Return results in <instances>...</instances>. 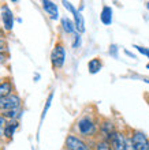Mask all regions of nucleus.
Returning <instances> with one entry per match:
<instances>
[{
	"mask_svg": "<svg viewBox=\"0 0 149 150\" xmlns=\"http://www.w3.org/2000/svg\"><path fill=\"white\" fill-rule=\"evenodd\" d=\"M52 97H53V94H49V97H48V100H47V105H45V108H44V111H43V117L41 119H44L45 117V115H47V111H48V108L51 107V101H52Z\"/></svg>",
	"mask_w": 149,
	"mask_h": 150,
	"instance_id": "18",
	"label": "nucleus"
},
{
	"mask_svg": "<svg viewBox=\"0 0 149 150\" xmlns=\"http://www.w3.org/2000/svg\"><path fill=\"white\" fill-rule=\"evenodd\" d=\"M0 37H3V34H1V32H0Z\"/></svg>",
	"mask_w": 149,
	"mask_h": 150,
	"instance_id": "29",
	"label": "nucleus"
},
{
	"mask_svg": "<svg viewBox=\"0 0 149 150\" xmlns=\"http://www.w3.org/2000/svg\"><path fill=\"white\" fill-rule=\"evenodd\" d=\"M43 7H44V10L47 11V14L51 16L52 19H58V18H59L58 6H56L53 1H49V0H44V1H43Z\"/></svg>",
	"mask_w": 149,
	"mask_h": 150,
	"instance_id": "7",
	"label": "nucleus"
},
{
	"mask_svg": "<svg viewBox=\"0 0 149 150\" xmlns=\"http://www.w3.org/2000/svg\"><path fill=\"white\" fill-rule=\"evenodd\" d=\"M96 150H112V147L110 146V143L103 141V142H98L97 146H96Z\"/></svg>",
	"mask_w": 149,
	"mask_h": 150,
	"instance_id": "16",
	"label": "nucleus"
},
{
	"mask_svg": "<svg viewBox=\"0 0 149 150\" xmlns=\"http://www.w3.org/2000/svg\"><path fill=\"white\" fill-rule=\"evenodd\" d=\"M116 51H118V49H116V45H111L110 53H111V55H114L115 57H116Z\"/></svg>",
	"mask_w": 149,
	"mask_h": 150,
	"instance_id": "22",
	"label": "nucleus"
},
{
	"mask_svg": "<svg viewBox=\"0 0 149 150\" xmlns=\"http://www.w3.org/2000/svg\"><path fill=\"white\" fill-rule=\"evenodd\" d=\"M1 19H3L4 28L7 30H11L12 26H14V16H12V12L10 11V8L4 7L3 12H1Z\"/></svg>",
	"mask_w": 149,
	"mask_h": 150,
	"instance_id": "8",
	"label": "nucleus"
},
{
	"mask_svg": "<svg viewBox=\"0 0 149 150\" xmlns=\"http://www.w3.org/2000/svg\"><path fill=\"white\" fill-rule=\"evenodd\" d=\"M21 100L16 96L10 94L8 97L0 98V109H6V111H15L19 107Z\"/></svg>",
	"mask_w": 149,
	"mask_h": 150,
	"instance_id": "3",
	"label": "nucleus"
},
{
	"mask_svg": "<svg viewBox=\"0 0 149 150\" xmlns=\"http://www.w3.org/2000/svg\"><path fill=\"white\" fill-rule=\"evenodd\" d=\"M63 6H64V7H66L70 12H73V14H75V12H77V10H75V8L73 7V4L68 3V1H63Z\"/></svg>",
	"mask_w": 149,
	"mask_h": 150,
	"instance_id": "20",
	"label": "nucleus"
},
{
	"mask_svg": "<svg viewBox=\"0 0 149 150\" xmlns=\"http://www.w3.org/2000/svg\"><path fill=\"white\" fill-rule=\"evenodd\" d=\"M16 130V123H8L7 126H6V130H4V135L8 137V138H11L14 132Z\"/></svg>",
	"mask_w": 149,
	"mask_h": 150,
	"instance_id": "15",
	"label": "nucleus"
},
{
	"mask_svg": "<svg viewBox=\"0 0 149 150\" xmlns=\"http://www.w3.org/2000/svg\"><path fill=\"white\" fill-rule=\"evenodd\" d=\"M74 19H75V29L78 30L79 33L85 32V21H83V16L79 11H77L74 14Z\"/></svg>",
	"mask_w": 149,
	"mask_h": 150,
	"instance_id": "10",
	"label": "nucleus"
},
{
	"mask_svg": "<svg viewBox=\"0 0 149 150\" xmlns=\"http://www.w3.org/2000/svg\"><path fill=\"white\" fill-rule=\"evenodd\" d=\"M127 150H135V147L131 143V139H127Z\"/></svg>",
	"mask_w": 149,
	"mask_h": 150,
	"instance_id": "23",
	"label": "nucleus"
},
{
	"mask_svg": "<svg viewBox=\"0 0 149 150\" xmlns=\"http://www.w3.org/2000/svg\"><path fill=\"white\" fill-rule=\"evenodd\" d=\"M11 90H12L11 83H8V82L0 83V98L8 97V96L11 94Z\"/></svg>",
	"mask_w": 149,
	"mask_h": 150,
	"instance_id": "11",
	"label": "nucleus"
},
{
	"mask_svg": "<svg viewBox=\"0 0 149 150\" xmlns=\"http://www.w3.org/2000/svg\"><path fill=\"white\" fill-rule=\"evenodd\" d=\"M4 116H6V117H15L16 112L15 111H7L6 113H4Z\"/></svg>",
	"mask_w": 149,
	"mask_h": 150,
	"instance_id": "21",
	"label": "nucleus"
},
{
	"mask_svg": "<svg viewBox=\"0 0 149 150\" xmlns=\"http://www.w3.org/2000/svg\"><path fill=\"white\" fill-rule=\"evenodd\" d=\"M79 38H81L79 36H75V42H74V45H73L74 48H77V47L79 45Z\"/></svg>",
	"mask_w": 149,
	"mask_h": 150,
	"instance_id": "24",
	"label": "nucleus"
},
{
	"mask_svg": "<svg viewBox=\"0 0 149 150\" xmlns=\"http://www.w3.org/2000/svg\"><path fill=\"white\" fill-rule=\"evenodd\" d=\"M100 19L107 26L112 23V8L108 7V6H104L101 11V15H100Z\"/></svg>",
	"mask_w": 149,
	"mask_h": 150,
	"instance_id": "9",
	"label": "nucleus"
},
{
	"mask_svg": "<svg viewBox=\"0 0 149 150\" xmlns=\"http://www.w3.org/2000/svg\"><path fill=\"white\" fill-rule=\"evenodd\" d=\"M3 62H4V56L0 55V63H3Z\"/></svg>",
	"mask_w": 149,
	"mask_h": 150,
	"instance_id": "26",
	"label": "nucleus"
},
{
	"mask_svg": "<svg viewBox=\"0 0 149 150\" xmlns=\"http://www.w3.org/2000/svg\"><path fill=\"white\" fill-rule=\"evenodd\" d=\"M88 68H89V72L90 74H96L101 70V62L98 59H92L88 64Z\"/></svg>",
	"mask_w": 149,
	"mask_h": 150,
	"instance_id": "12",
	"label": "nucleus"
},
{
	"mask_svg": "<svg viewBox=\"0 0 149 150\" xmlns=\"http://www.w3.org/2000/svg\"><path fill=\"white\" fill-rule=\"evenodd\" d=\"M134 48H135L140 53H142V55L146 56V57L149 59V49H146V48H144V47H140V45H134Z\"/></svg>",
	"mask_w": 149,
	"mask_h": 150,
	"instance_id": "17",
	"label": "nucleus"
},
{
	"mask_svg": "<svg viewBox=\"0 0 149 150\" xmlns=\"http://www.w3.org/2000/svg\"><path fill=\"white\" fill-rule=\"evenodd\" d=\"M66 147L67 150H89L86 146V143L81 141L79 138L74 137V135H68L66 139Z\"/></svg>",
	"mask_w": 149,
	"mask_h": 150,
	"instance_id": "5",
	"label": "nucleus"
},
{
	"mask_svg": "<svg viewBox=\"0 0 149 150\" xmlns=\"http://www.w3.org/2000/svg\"><path fill=\"white\" fill-rule=\"evenodd\" d=\"M103 132H104V135H106L107 138H112L115 134V128H114V124L112 123H108L106 122L104 124H103Z\"/></svg>",
	"mask_w": 149,
	"mask_h": 150,
	"instance_id": "13",
	"label": "nucleus"
},
{
	"mask_svg": "<svg viewBox=\"0 0 149 150\" xmlns=\"http://www.w3.org/2000/svg\"><path fill=\"white\" fill-rule=\"evenodd\" d=\"M146 68H149V64H148V66H146Z\"/></svg>",
	"mask_w": 149,
	"mask_h": 150,
	"instance_id": "30",
	"label": "nucleus"
},
{
	"mask_svg": "<svg viewBox=\"0 0 149 150\" xmlns=\"http://www.w3.org/2000/svg\"><path fill=\"white\" fill-rule=\"evenodd\" d=\"M4 47H6L4 41H3V40H0V51H1V49H4Z\"/></svg>",
	"mask_w": 149,
	"mask_h": 150,
	"instance_id": "25",
	"label": "nucleus"
},
{
	"mask_svg": "<svg viewBox=\"0 0 149 150\" xmlns=\"http://www.w3.org/2000/svg\"><path fill=\"white\" fill-rule=\"evenodd\" d=\"M131 143L135 150H149V141L146 135L141 131H135L131 137Z\"/></svg>",
	"mask_w": 149,
	"mask_h": 150,
	"instance_id": "1",
	"label": "nucleus"
},
{
	"mask_svg": "<svg viewBox=\"0 0 149 150\" xmlns=\"http://www.w3.org/2000/svg\"><path fill=\"white\" fill-rule=\"evenodd\" d=\"M111 145L114 150H127V139L120 132H115L114 137L111 138Z\"/></svg>",
	"mask_w": 149,
	"mask_h": 150,
	"instance_id": "6",
	"label": "nucleus"
},
{
	"mask_svg": "<svg viewBox=\"0 0 149 150\" xmlns=\"http://www.w3.org/2000/svg\"><path fill=\"white\" fill-rule=\"evenodd\" d=\"M6 126H7V124H6V120H4V117H1V116H0V137H1V135H4Z\"/></svg>",
	"mask_w": 149,
	"mask_h": 150,
	"instance_id": "19",
	"label": "nucleus"
},
{
	"mask_svg": "<svg viewBox=\"0 0 149 150\" xmlns=\"http://www.w3.org/2000/svg\"><path fill=\"white\" fill-rule=\"evenodd\" d=\"M62 26H63V29H64V32H67V33H73L75 29V23H73L67 16H64L62 19Z\"/></svg>",
	"mask_w": 149,
	"mask_h": 150,
	"instance_id": "14",
	"label": "nucleus"
},
{
	"mask_svg": "<svg viewBox=\"0 0 149 150\" xmlns=\"http://www.w3.org/2000/svg\"><path fill=\"white\" fill-rule=\"evenodd\" d=\"M64 59H66V52H64V48L62 45H56L52 51L51 55V60L52 64L55 68H60L64 64Z\"/></svg>",
	"mask_w": 149,
	"mask_h": 150,
	"instance_id": "2",
	"label": "nucleus"
},
{
	"mask_svg": "<svg viewBox=\"0 0 149 150\" xmlns=\"http://www.w3.org/2000/svg\"><path fill=\"white\" fill-rule=\"evenodd\" d=\"M146 7H148V8H149V1H148V3H146Z\"/></svg>",
	"mask_w": 149,
	"mask_h": 150,
	"instance_id": "28",
	"label": "nucleus"
},
{
	"mask_svg": "<svg viewBox=\"0 0 149 150\" xmlns=\"http://www.w3.org/2000/svg\"><path fill=\"white\" fill-rule=\"evenodd\" d=\"M144 82H146V83H149V79H145V81H144Z\"/></svg>",
	"mask_w": 149,
	"mask_h": 150,
	"instance_id": "27",
	"label": "nucleus"
},
{
	"mask_svg": "<svg viewBox=\"0 0 149 150\" xmlns=\"http://www.w3.org/2000/svg\"><path fill=\"white\" fill-rule=\"evenodd\" d=\"M78 130L79 132L85 137H89V135H93L94 131H96V126L94 123L90 120L89 117H83L78 122Z\"/></svg>",
	"mask_w": 149,
	"mask_h": 150,
	"instance_id": "4",
	"label": "nucleus"
}]
</instances>
